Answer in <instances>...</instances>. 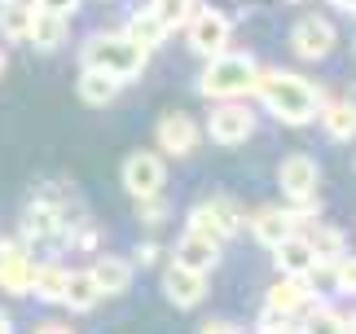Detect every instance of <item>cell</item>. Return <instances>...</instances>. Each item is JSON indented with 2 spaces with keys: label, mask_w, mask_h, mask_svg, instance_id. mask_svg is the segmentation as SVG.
Listing matches in <instances>:
<instances>
[{
  "label": "cell",
  "mask_w": 356,
  "mask_h": 334,
  "mask_svg": "<svg viewBox=\"0 0 356 334\" xmlns=\"http://www.w3.org/2000/svg\"><path fill=\"white\" fill-rule=\"evenodd\" d=\"M255 97L264 102V110H268L273 119L291 123V128L312 123V119H317V110L325 106V97H321L317 84H308L304 75H291V71H259Z\"/></svg>",
  "instance_id": "6da1fadb"
},
{
  "label": "cell",
  "mask_w": 356,
  "mask_h": 334,
  "mask_svg": "<svg viewBox=\"0 0 356 334\" xmlns=\"http://www.w3.org/2000/svg\"><path fill=\"white\" fill-rule=\"evenodd\" d=\"M259 79V62L246 58V53H216L207 58V71L198 75V93L216 97V102H234V97L255 93Z\"/></svg>",
  "instance_id": "7a4b0ae2"
},
{
  "label": "cell",
  "mask_w": 356,
  "mask_h": 334,
  "mask_svg": "<svg viewBox=\"0 0 356 334\" xmlns=\"http://www.w3.org/2000/svg\"><path fill=\"white\" fill-rule=\"evenodd\" d=\"M149 53L141 45H132L128 35H92L84 45V66H97V71H111L119 79H136L145 71Z\"/></svg>",
  "instance_id": "3957f363"
},
{
  "label": "cell",
  "mask_w": 356,
  "mask_h": 334,
  "mask_svg": "<svg viewBox=\"0 0 356 334\" xmlns=\"http://www.w3.org/2000/svg\"><path fill=\"white\" fill-rule=\"evenodd\" d=\"M163 180H168V163L159 154H149V150H136V154H128V163H123V189H128L132 198L163 193Z\"/></svg>",
  "instance_id": "277c9868"
},
{
  "label": "cell",
  "mask_w": 356,
  "mask_h": 334,
  "mask_svg": "<svg viewBox=\"0 0 356 334\" xmlns=\"http://www.w3.org/2000/svg\"><path fill=\"white\" fill-rule=\"evenodd\" d=\"M277 185H282V193H286L291 202L317 198V185H321V167H317V159H308V154L282 159V167H277Z\"/></svg>",
  "instance_id": "5b68a950"
},
{
  "label": "cell",
  "mask_w": 356,
  "mask_h": 334,
  "mask_svg": "<svg viewBox=\"0 0 356 334\" xmlns=\"http://www.w3.org/2000/svg\"><path fill=\"white\" fill-rule=\"evenodd\" d=\"M189 229H202V233H211V238L225 242L242 229V212H238V202H229V198H207L189 212Z\"/></svg>",
  "instance_id": "8992f818"
},
{
  "label": "cell",
  "mask_w": 356,
  "mask_h": 334,
  "mask_svg": "<svg viewBox=\"0 0 356 334\" xmlns=\"http://www.w3.org/2000/svg\"><path fill=\"white\" fill-rule=\"evenodd\" d=\"M229 18L225 13H216V9H198L194 18H189V49L202 53V58H216V53H225L229 49Z\"/></svg>",
  "instance_id": "52a82bcc"
},
{
  "label": "cell",
  "mask_w": 356,
  "mask_h": 334,
  "mask_svg": "<svg viewBox=\"0 0 356 334\" xmlns=\"http://www.w3.org/2000/svg\"><path fill=\"white\" fill-rule=\"evenodd\" d=\"M163 295H168L176 308H198L202 295H207V273L189 269V264L172 260L168 273H163Z\"/></svg>",
  "instance_id": "ba28073f"
},
{
  "label": "cell",
  "mask_w": 356,
  "mask_h": 334,
  "mask_svg": "<svg viewBox=\"0 0 356 334\" xmlns=\"http://www.w3.org/2000/svg\"><path fill=\"white\" fill-rule=\"evenodd\" d=\"M207 132H211V141H220V145H242L246 136L255 132V119H251V110L234 97V102H220L211 110Z\"/></svg>",
  "instance_id": "9c48e42d"
},
{
  "label": "cell",
  "mask_w": 356,
  "mask_h": 334,
  "mask_svg": "<svg viewBox=\"0 0 356 334\" xmlns=\"http://www.w3.org/2000/svg\"><path fill=\"white\" fill-rule=\"evenodd\" d=\"M334 40L339 35H334V26L325 18H299L295 31H291V49L299 58H308V62H321V58H330Z\"/></svg>",
  "instance_id": "30bf717a"
},
{
  "label": "cell",
  "mask_w": 356,
  "mask_h": 334,
  "mask_svg": "<svg viewBox=\"0 0 356 334\" xmlns=\"http://www.w3.org/2000/svg\"><path fill=\"white\" fill-rule=\"evenodd\" d=\"M31 277H35V260L22 246L0 242V290L9 295H31Z\"/></svg>",
  "instance_id": "8fae6325"
},
{
  "label": "cell",
  "mask_w": 356,
  "mask_h": 334,
  "mask_svg": "<svg viewBox=\"0 0 356 334\" xmlns=\"http://www.w3.org/2000/svg\"><path fill=\"white\" fill-rule=\"evenodd\" d=\"M198 141H202V132H198V123L189 115H163L159 119V150H163V154L185 159V154L198 150Z\"/></svg>",
  "instance_id": "7c38bea8"
},
{
  "label": "cell",
  "mask_w": 356,
  "mask_h": 334,
  "mask_svg": "<svg viewBox=\"0 0 356 334\" xmlns=\"http://www.w3.org/2000/svg\"><path fill=\"white\" fill-rule=\"evenodd\" d=\"M220 238H211V233H202V229H185V238L176 242V260L189 264V269H198V273H211L216 264H220Z\"/></svg>",
  "instance_id": "4fadbf2b"
},
{
  "label": "cell",
  "mask_w": 356,
  "mask_h": 334,
  "mask_svg": "<svg viewBox=\"0 0 356 334\" xmlns=\"http://www.w3.org/2000/svg\"><path fill=\"white\" fill-rule=\"evenodd\" d=\"M273 264H277V273H286V277H308L312 264H317V255H312L308 238H299V233L291 229L277 246H273Z\"/></svg>",
  "instance_id": "5bb4252c"
},
{
  "label": "cell",
  "mask_w": 356,
  "mask_h": 334,
  "mask_svg": "<svg viewBox=\"0 0 356 334\" xmlns=\"http://www.w3.org/2000/svg\"><path fill=\"white\" fill-rule=\"evenodd\" d=\"M308 303H312V282H308V277H286L282 273V282L268 290V303H264V308H277L286 317H295V312H304Z\"/></svg>",
  "instance_id": "9a60e30c"
},
{
  "label": "cell",
  "mask_w": 356,
  "mask_h": 334,
  "mask_svg": "<svg viewBox=\"0 0 356 334\" xmlns=\"http://www.w3.org/2000/svg\"><path fill=\"white\" fill-rule=\"evenodd\" d=\"M119 88H123V79L111 71H97V66H84V75H79V102H88V106H111Z\"/></svg>",
  "instance_id": "2e32d148"
},
{
  "label": "cell",
  "mask_w": 356,
  "mask_h": 334,
  "mask_svg": "<svg viewBox=\"0 0 356 334\" xmlns=\"http://www.w3.org/2000/svg\"><path fill=\"white\" fill-rule=\"evenodd\" d=\"M26 40H31L40 53L62 49V40H66V18H62V13H49V9H31V31H26Z\"/></svg>",
  "instance_id": "e0dca14e"
},
{
  "label": "cell",
  "mask_w": 356,
  "mask_h": 334,
  "mask_svg": "<svg viewBox=\"0 0 356 334\" xmlns=\"http://www.w3.org/2000/svg\"><path fill=\"white\" fill-rule=\"evenodd\" d=\"M62 303L71 312H92V308H97V303H102V286H97V277H92V269L88 273H66Z\"/></svg>",
  "instance_id": "ac0fdd59"
},
{
  "label": "cell",
  "mask_w": 356,
  "mask_h": 334,
  "mask_svg": "<svg viewBox=\"0 0 356 334\" xmlns=\"http://www.w3.org/2000/svg\"><path fill=\"white\" fill-rule=\"evenodd\" d=\"M123 35L149 53V49H159L163 40H168V26L159 22V13H154V9H136L132 18H128V26H123Z\"/></svg>",
  "instance_id": "d6986e66"
},
{
  "label": "cell",
  "mask_w": 356,
  "mask_h": 334,
  "mask_svg": "<svg viewBox=\"0 0 356 334\" xmlns=\"http://www.w3.org/2000/svg\"><path fill=\"white\" fill-rule=\"evenodd\" d=\"M317 115L330 141H352L356 136V102H325Z\"/></svg>",
  "instance_id": "ffe728a7"
},
{
  "label": "cell",
  "mask_w": 356,
  "mask_h": 334,
  "mask_svg": "<svg viewBox=\"0 0 356 334\" xmlns=\"http://www.w3.org/2000/svg\"><path fill=\"white\" fill-rule=\"evenodd\" d=\"M251 233H255V242H264L273 250L286 233H291V212H282V207H264V212H255L251 216Z\"/></svg>",
  "instance_id": "44dd1931"
},
{
  "label": "cell",
  "mask_w": 356,
  "mask_h": 334,
  "mask_svg": "<svg viewBox=\"0 0 356 334\" xmlns=\"http://www.w3.org/2000/svg\"><path fill=\"white\" fill-rule=\"evenodd\" d=\"M92 277H97L102 295H123V290L132 286V264L119 260V255H106V260L92 264Z\"/></svg>",
  "instance_id": "7402d4cb"
},
{
  "label": "cell",
  "mask_w": 356,
  "mask_h": 334,
  "mask_svg": "<svg viewBox=\"0 0 356 334\" xmlns=\"http://www.w3.org/2000/svg\"><path fill=\"white\" fill-rule=\"evenodd\" d=\"M66 273H71V269H62V264H35V277H31L35 299L62 303V295H66Z\"/></svg>",
  "instance_id": "603a6c76"
},
{
  "label": "cell",
  "mask_w": 356,
  "mask_h": 334,
  "mask_svg": "<svg viewBox=\"0 0 356 334\" xmlns=\"http://www.w3.org/2000/svg\"><path fill=\"white\" fill-rule=\"evenodd\" d=\"M308 246H312V255H317L321 264H334V260L348 250L343 233H339V229H330V225H317V229H312V233H308Z\"/></svg>",
  "instance_id": "cb8c5ba5"
},
{
  "label": "cell",
  "mask_w": 356,
  "mask_h": 334,
  "mask_svg": "<svg viewBox=\"0 0 356 334\" xmlns=\"http://www.w3.org/2000/svg\"><path fill=\"white\" fill-rule=\"evenodd\" d=\"M26 31H31V9L5 0V5H0V35L5 40H26Z\"/></svg>",
  "instance_id": "d4e9b609"
},
{
  "label": "cell",
  "mask_w": 356,
  "mask_h": 334,
  "mask_svg": "<svg viewBox=\"0 0 356 334\" xmlns=\"http://www.w3.org/2000/svg\"><path fill=\"white\" fill-rule=\"evenodd\" d=\"M149 9L159 13V22L168 26V31H176V26H185L189 18H194V0H154Z\"/></svg>",
  "instance_id": "484cf974"
},
{
  "label": "cell",
  "mask_w": 356,
  "mask_h": 334,
  "mask_svg": "<svg viewBox=\"0 0 356 334\" xmlns=\"http://www.w3.org/2000/svg\"><path fill=\"white\" fill-rule=\"evenodd\" d=\"M330 277H334V286L343 290V295H356V255H339L334 260V269H330Z\"/></svg>",
  "instance_id": "4316f807"
},
{
  "label": "cell",
  "mask_w": 356,
  "mask_h": 334,
  "mask_svg": "<svg viewBox=\"0 0 356 334\" xmlns=\"http://www.w3.org/2000/svg\"><path fill=\"white\" fill-rule=\"evenodd\" d=\"M304 326L308 330H343V317H339L334 308H325V303H317V308H308Z\"/></svg>",
  "instance_id": "83f0119b"
},
{
  "label": "cell",
  "mask_w": 356,
  "mask_h": 334,
  "mask_svg": "<svg viewBox=\"0 0 356 334\" xmlns=\"http://www.w3.org/2000/svg\"><path fill=\"white\" fill-rule=\"evenodd\" d=\"M295 326V317H286L277 308H264V317H259V330H291Z\"/></svg>",
  "instance_id": "f1b7e54d"
},
{
  "label": "cell",
  "mask_w": 356,
  "mask_h": 334,
  "mask_svg": "<svg viewBox=\"0 0 356 334\" xmlns=\"http://www.w3.org/2000/svg\"><path fill=\"white\" fill-rule=\"evenodd\" d=\"M31 9H49V13H75L79 9V0H31Z\"/></svg>",
  "instance_id": "f546056e"
},
{
  "label": "cell",
  "mask_w": 356,
  "mask_h": 334,
  "mask_svg": "<svg viewBox=\"0 0 356 334\" xmlns=\"http://www.w3.org/2000/svg\"><path fill=\"white\" fill-rule=\"evenodd\" d=\"M202 330H207V334H229V330H234V326H229V321H207V326H202Z\"/></svg>",
  "instance_id": "4dcf8cb0"
},
{
  "label": "cell",
  "mask_w": 356,
  "mask_h": 334,
  "mask_svg": "<svg viewBox=\"0 0 356 334\" xmlns=\"http://www.w3.org/2000/svg\"><path fill=\"white\" fill-rule=\"evenodd\" d=\"M136 255H141V264H149V260H154V255H159V246H154V242H145L141 250H136Z\"/></svg>",
  "instance_id": "1f68e13d"
},
{
  "label": "cell",
  "mask_w": 356,
  "mask_h": 334,
  "mask_svg": "<svg viewBox=\"0 0 356 334\" xmlns=\"http://www.w3.org/2000/svg\"><path fill=\"white\" fill-rule=\"evenodd\" d=\"M339 9H348V13H356V0H334Z\"/></svg>",
  "instance_id": "d6a6232c"
},
{
  "label": "cell",
  "mask_w": 356,
  "mask_h": 334,
  "mask_svg": "<svg viewBox=\"0 0 356 334\" xmlns=\"http://www.w3.org/2000/svg\"><path fill=\"white\" fill-rule=\"evenodd\" d=\"M5 330H9V317H5V312H0V334H5Z\"/></svg>",
  "instance_id": "836d02e7"
},
{
  "label": "cell",
  "mask_w": 356,
  "mask_h": 334,
  "mask_svg": "<svg viewBox=\"0 0 356 334\" xmlns=\"http://www.w3.org/2000/svg\"><path fill=\"white\" fill-rule=\"evenodd\" d=\"M5 66H9V62H5V49H0V75H5Z\"/></svg>",
  "instance_id": "e575fe53"
},
{
  "label": "cell",
  "mask_w": 356,
  "mask_h": 334,
  "mask_svg": "<svg viewBox=\"0 0 356 334\" xmlns=\"http://www.w3.org/2000/svg\"><path fill=\"white\" fill-rule=\"evenodd\" d=\"M0 5H5V0H0Z\"/></svg>",
  "instance_id": "d590c367"
}]
</instances>
